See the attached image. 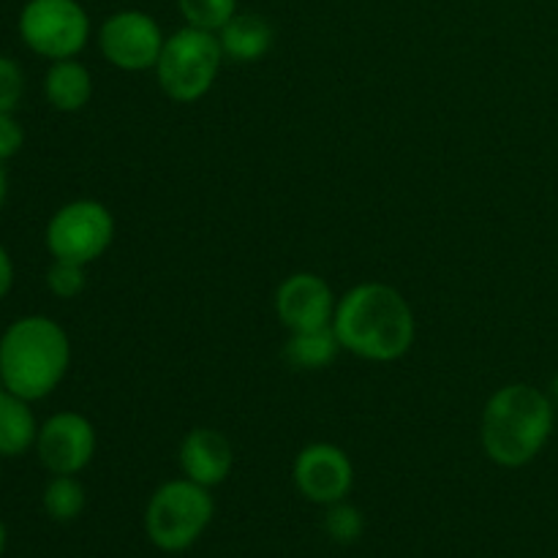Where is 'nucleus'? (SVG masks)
<instances>
[{
    "label": "nucleus",
    "mask_w": 558,
    "mask_h": 558,
    "mask_svg": "<svg viewBox=\"0 0 558 558\" xmlns=\"http://www.w3.org/2000/svg\"><path fill=\"white\" fill-rule=\"evenodd\" d=\"M332 330L347 352L371 363H396L417 336L412 305L398 289L365 281L338 298Z\"/></svg>",
    "instance_id": "f257e3e1"
},
{
    "label": "nucleus",
    "mask_w": 558,
    "mask_h": 558,
    "mask_svg": "<svg viewBox=\"0 0 558 558\" xmlns=\"http://www.w3.org/2000/svg\"><path fill=\"white\" fill-rule=\"evenodd\" d=\"M554 398L534 385H505L488 398L480 423L483 450L496 466L521 469L532 463L554 436Z\"/></svg>",
    "instance_id": "f03ea898"
},
{
    "label": "nucleus",
    "mask_w": 558,
    "mask_h": 558,
    "mask_svg": "<svg viewBox=\"0 0 558 558\" xmlns=\"http://www.w3.org/2000/svg\"><path fill=\"white\" fill-rule=\"evenodd\" d=\"M69 363V336L49 316H22L0 338V385L25 401L54 392Z\"/></svg>",
    "instance_id": "7ed1b4c3"
},
{
    "label": "nucleus",
    "mask_w": 558,
    "mask_h": 558,
    "mask_svg": "<svg viewBox=\"0 0 558 558\" xmlns=\"http://www.w3.org/2000/svg\"><path fill=\"white\" fill-rule=\"evenodd\" d=\"M216 515L210 488L189 477L169 480L153 490L145 507V534L163 554L189 550Z\"/></svg>",
    "instance_id": "20e7f679"
},
{
    "label": "nucleus",
    "mask_w": 558,
    "mask_h": 558,
    "mask_svg": "<svg viewBox=\"0 0 558 558\" xmlns=\"http://www.w3.org/2000/svg\"><path fill=\"white\" fill-rule=\"evenodd\" d=\"M223 49L218 33L202 27H180L167 36L156 76L161 90L178 104H194L210 93L223 63Z\"/></svg>",
    "instance_id": "39448f33"
},
{
    "label": "nucleus",
    "mask_w": 558,
    "mask_h": 558,
    "mask_svg": "<svg viewBox=\"0 0 558 558\" xmlns=\"http://www.w3.org/2000/svg\"><path fill=\"white\" fill-rule=\"evenodd\" d=\"M20 36L36 54L69 60L90 38V16L76 0H27L20 14Z\"/></svg>",
    "instance_id": "423d86ee"
},
{
    "label": "nucleus",
    "mask_w": 558,
    "mask_h": 558,
    "mask_svg": "<svg viewBox=\"0 0 558 558\" xmlns=\"http://www.w3.org/2000/svg\"><path fill=\"white\" fill-rule=\"evenodd\" d=\"M114 240V218L96 199H76L60 207L47 223V248L54 259L90 265Z\"/></svg>",
    "instance_id": "0eeeda50"
},
{
    "label": "nucleus",
    "mask_w": 558,
    "mask_h": 558,
    "mask_svg": "<svg viewBox=\"0 0 558 558\" xmlns=\"http://www.w3.org/2000/svg\"><path fill=\"white\" fill-rule=\"evenodd\" d=\"M167 36L156 16L140 9L114 11L104 20L98 31V47L101 54L120 71H150L156 69Z\"/></svg>",
    "instance_id": "6e6552de"
},
{
    "label": "nucleus",
    "mask_w": 558,
    "mask_h": 558,
    "mask_svg": "<svg viewBox=\"0 0 558 558\" xmlns=\"http://www.w3.org/2000/svg\"><path fill=\"white\" fill-rule=\"evenodd\" d=\"M292 480L303 499L322 507L336 505L347 499L354 485L352 458L338 445L314 441L294 456Z\"/></svg>",
    "instance_id": "1a4fd4ad"
},
{
    "label": "nucleus",
    "mask_w": 558,
    "mask_h": 558,
    "mask_svg": "<svg viewBox=\"0 0 558 558\" xmlns=\"http://www.w3.org/2000/svg\"><path fill=\"white\" fill-rule=\"evenodd\" d=\"M96 428L85 414H52L38 428V461L52 474H80L96 456Z\"/></svg>",
    "instance_id": "9d476101"
},
{
    "label": "nucleus",
    "mask_w": 558,
    "mask_h": 558,
    "mask_svg": "<svg viewBox=\"0 0 558 558\" xmlns=\"http://www.w3.org/2000/svg\"><path fill=\"white\" fill-rule=\"evenodd\" d=\"M338 298L316 272H292L276 289V316L289 332L330 327Z\"/></svg>",
    "instance_id": "9b49d317"
},
{
    "label": "nucleus",
    "mask_w": 558,
    "mask_h": 558,
    "mask_svg": "<svg viewBox=\"0 0 558 558\" xmlns=\"http://www.w3.org/2000/svg\"><path fill=\"white\" fill-rule=\"evenodd\" d=\"M234 450L221 430L194 428L180 441V469L183 477L216 488L232 474Z\"/></svg>",
    "instance_id": "f8f14e48"
},
{
    "label": "nucleus",
    "mask_w": 558,
    "mask_h": 558,
    "mask_svg": "<svg viewBox=\"0 0 558 558\" xmlns=\"http://www.w3.org/2000/svg\"><path fill=\"white\" fill-rule=\"evenodd\" d=\"M218 41H221L223 58L227 60H234V63H256V60H262L272 49L276 31H272V25L265 16L238 11L218 31Z\"/></svg>",
    "instance_id": "ddd939ff"
},
{
    "label": "nucleus",
    "mask_w": 558,
    "mask_h": 558,
    "mask_svg": "<svg viewBox=\"0 0 558 558\" xmlns=\"http://www.w3.org/2000/svg\"><path fill=\"white\" fill-rule=\"evenodd\" d=\"M44 93L58 112H80L93 96V76L80 60H54L44 80Z\"/></svg>",
    "instance_id": "4468645a"
},
{
    "label": "nucleus",
    "mask_w": 558,
    "mask_h": 558,
    "mask_svg": "<svg viewBox=\"0 0 558 558\" xmlns=\"http://www.w3.org/2000/svg\"><path fill=\"white\" fill-rule=\"evenodd\" d=\"M38 439V425L31 412V401L0 387V456H25Z\"/></svg>",
    "instance_id": "2eb2a0df"
},
{
    "label": "nucleus",
    "mask_w": 558,
    "mask_h": 558,
    "mask_svg": "<svg viewBox=\"0 0 558 558\" xmlns=\"http://www.w3.org/2000/svg\"><path fill=\"white\" fill-rule=\"evenodd\" d=\"M336 330L330 327H314V330L289 332V341L283 347V357L298 371H322L336 363L341 352Z\"/></svg>",
    "instance_id": "dca6fc26"
},
{
    "label": "nucleus",
    "mask_w": 558,
    "mask_h": 558,
    "mask_svg": "<svg viewBox=\"0 0 558 558\" xmlns=\"http://www.w3.org/2000/svg\"><path fill=\"white\" fill-rule=\"evenodd\" d=\"M85 488L74 474H54L49 485L44 488V510L52 521L69 523L82 515L85 510Z\"/></svg>",
    "instance_id": "f3484780"
},
{
    "label": "nucleus",
    "mask_w": 558,
    "mask_h": 558,
    "mask_svg": "<svg viewBox=\"0 0 558 558\" xmlns=\"http://www.w3.org/2000/svg\"><path fill=\"white\" fill-rule=\"evenodd\" d=\"M178 9L185 25L218 33L238 14V0H178Z\"/></svg>",
    "instance_id": "a211bd4d"
},
{
    "label": "nucleus",
    "mask_w": 558,
    "mask_h": 558,
    "mask_svg": "<svg viewBox=\"0 0 558 558\" xmlns=\"http://www.w3.org/2000/svg\"><path fill=\"white\" fill-rule=\"evenodd\" d=\"M325 532L327 537L338 545L357 543L365 532V518L363 512H360V507H354L352 501L347 499L336 501V505H327Z\"/></svg>",
    "instance_id": "6ab92c4d"
},
{
    "label": "nucleus",
    "mask_w": 558,
    "mask_h": 558,
    "mask_svg": "<svg viewBox=\"0 0 558 558\" xmlns=\"http://www.w3.org/2000/svg\"><path fill=\"white\" fill-rule=\"evenodd\" d=\"M85 267L87 265H80V262L54 259L47 270L49 292L60 300L80 298L82 289H85Z\"/></svg>",
    "instance_id": "aec40b11"
},
{
    "label": "nucleus",
    "mask_w": 558,
    "mask_h": 558,
    "mask_svg": "<svg viewBox=\"0 0 558 558\" xmlns=\"http://www.w3.org/2000/svg\"><path fill=\"white\" fill-rule=\"evenodd\" d=\"M25 90V76L14 60L0 54V114H11Z\"/></svg>",
    "instance_id": "412c9836"
},
{
    "label": "nucleus",
    "mask_w": 558,
    "mask_h": 558,
    "mask_svg": "<svg viewBox=\"0 0 558 558\" xmlns=\"http://www.w3.org/2000/svg\"><path fill=\"white\" fill-rule=\"evenodd\" d=\"M25 145V131L16 123L14 114H0V163L14 158Z\"/></svg>",
    "instance_id": "4be33fe9"
},
{
    "label": "nucleus",
    "mask_w": 558,
    "mask_h": 558,
    "mask_svg": "<svg viewBox=\"0 0 558 558\" xmlns=\"http://www.w3.org/2000/svg\"><path fill=\"white\" fill-rule=\"evenodd\" d=\"M11 283H14V265H11L9 251L0 245V300L11 292Z\"/></svg>",
    "instance_id": "5701e85b"
},
{
    "label": "nucleus",
    "mask_w": 558,
    "mask_h": 558,
    "mask_svg": "<svg viewBox=\"0 0 558 558\" xmlns=\"http://www.w3.org/2000/svg\"><path fill=\"white\" fill-rule=\"evenodd\" d=\"M5 194H9V180H5L3 163H0V207H3V202H5Z\"/></svg>",
    "instance_id": "b1692460"
},
{
    "label": "nucleus",
    "mask_w": 558,
    "mask_h": 558,
    "mask_svg": "<svg viewBox=\"0 0 558 558\" xmlns=\"http://www.w3.org/2000/svg\"><path fill=\"white\" fill-rule=\"evenodd\" d=\"M550 398H554V403L558 407V374L554 376V381H550Z\"/></svg>",
    "instance_id": "393cba45"
},
{
    "label": "nucleus",
    "mask_w": 558,
    "mask_h": 558,
    "mask_svg": "<svg viewBox=\"0 0 558 558\" xmlns=\"http://www.w3.org/2000/svg\"><path fill=\"white\" fill-rule=\"evenodd\" d=\"M3 548H5V529L3 523H0V554H3Z\"/></svg>",
    "instance_id": "a878e982"
},
{
    "label": "nucleus",
    "mask_w": 558,
    "mask_h": 558,
    "mask_svg": "<svg viewBox=\"0 0 558 558\" xmlns=\"http://www.w3.org/2000/svg\"><path fill=\"white\" fill-rule=\"evenodd\" d=\"M0 387H3V385H0Z\"/></svg>",
    "instance_id": "bb28decb"
}]
</instances>
